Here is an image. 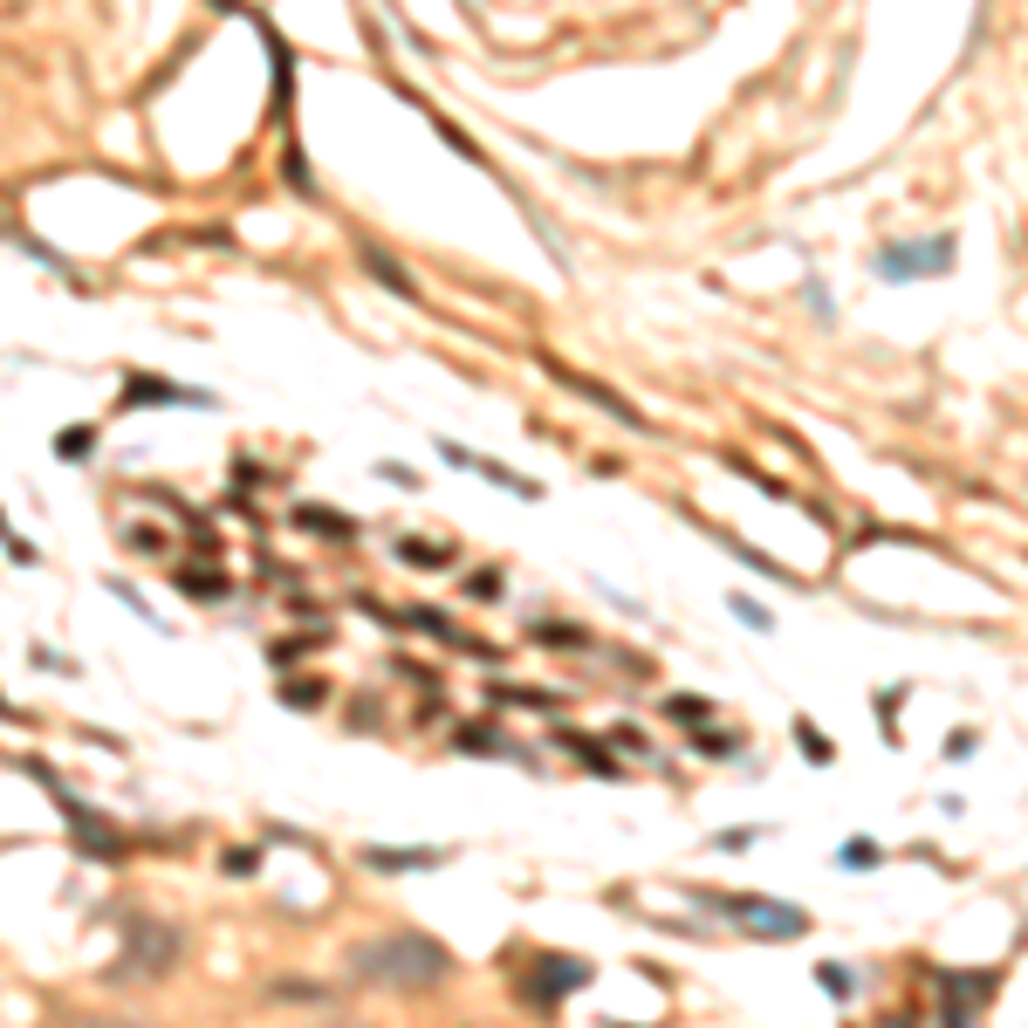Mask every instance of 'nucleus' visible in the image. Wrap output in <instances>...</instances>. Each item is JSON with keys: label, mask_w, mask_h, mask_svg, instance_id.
I'll return each mask as SVG.
<instances>
[{"label": "nucleus", "mask_w": 1028, "mask_h": 1028, "mask_svg": "<svg viewBox=\"0 0 1028 1028\" xmlns=\"http://www.w3.org/2000/svg\"><path fill=\"white\" fill-rule=\"evenodd\" d=\"M350 967L377 987H432V980L453 974V954L432 933H391V939H364L350 954Z\"/></svg>", "instance_id": "1"}, {"label": "nucleus", "mask_w": 1028, "mask_h": 1028, "mask_svg": "<svg viewBox=\"0 0 1028 1028\" xmlns=\"http://www.w3.org/2000/svg\"><path fill=\"white\" fill-rule=\"evenodd\" d=\"M21 768H28L34 782H42V788H49V803H56V809L69 816V829H75V850H83L90 864H124V850H131V844H124V829H117L110 816H97L90 803H75L69 788H62V775H56L49 762H34V755H28Z\"/></svg>", "instance_id": "2"}, {"label": "nucleus", "mask_w": 1028, "mask_h": 1028, "mask_svg": "<svg viewBox=\"0 0 1028 1028\" xmlns=\"http://www.w3.org/2000/svg\"><path fill=\"white\" fill-rule=\"evenodd\" d=\"M699 913H720L734 919L740 933H755V939H803L809 919L796 913V905H782V898H762V891H693Z\"/></svg>", "instance_id": "3"}, {"label": "nucleus", "mask_w": 1028, "mask_h": 1028, "mask_svg": "<svg viewBox=\"0 0 1028 1028\" xmlns=\"http://www.w3.org/2000/svg\"><path fill=\"white\" fill-rule=\"evenodd\" d=\"M185 960V933L179 926H158V919H138L131 939H124V960L110 967V980H158Z\"/></svg>", "instance_id": "4"}, {"label": "nucleus", "mask_w": 1028, "mask_h": 1028, "mask_svg": "<svg viewBox=\"0 0 1028 1028\" xmlns=\"http://www.w3.org/2000/svg\"><path fill=\"white\" fill-rule=\"evenodd\" d=\"M576 987H589V967H583V960H563V954H548V960L522 980V1001L548 1015V1008H556V995H576Z\"/></svg>", "instance_id": "5"}, {"label": "nucleus", "mask_w": 1028, "mask_h": 1028, "mask_svg": "<svg viewBox=\"0 0 1028 1028\" xmlns=\"http://www.w3.org/2000/svg\"><path fill=\"white\" fill-rule=\"evenodd\" d=\"M117 405H124V412H151V405H192V412H213V391H200V384H172V377H131Z\"/></svg>", "instance_id": "6"}, {"label": "nucleus", "mask_w": 1028, "mask_h": 1028, "mask_svg": "<svg viewBox=\"0 0 1028 1028\" xmlns=\"http://www.w3.org/2000/svg\"><path fill=\"white\" fill-rule=\"evenodd\" d=\"M542 371L556 377L563 391H576V399H589V405H597V412H611V419H624V425H638V432H645V412L631 405L624 391H611V384H597V377H583V371H563L556 357H542Z\"/></svg>", "instance_id": "7"}, {"label": "nucleus", "mask_w": 1028, "mask_h": 1028, "mask_svg": "<svg viewBox=\"0 0 1028 1028\" xmlns=\"http://www.w3.org/2000/svg\"><path fill=\"white\" fill-rule=\"evenodd\" d=\"M954 268V241H926V248H885L878 274L885 282H919V274H946Z\"/></svg>", "instance_id": "8"}, {"label": "nucleus", "mask_w": 1028, "mask_h": 1028, "mask_svg": "<svg viewBox=\"0 0 1028 1028\" xmlns=\"http://www.w3.org/2000/svg\"><path fill=\"white\" fill-rule=\"evenodd\" d=\"M440 460L460 466V473H481V481H494V487H507V494H522V501L542 494L535 481H522V473H507V466H494V460H481V453H466V446H453V440H440Z\"/></svg>", "instance_id": "9"}, {"label": "nucleus", "mask_w": 1028, "mask_h": 1028, "mask_svg": "<svg viewBox=\"0 0 1028 1028\" xmlns=\"http://www.w3.org/2000/svg\"><path fill=\"white\" fill-rule=\"evenodd\" d=\"M453 747H460V755H507V762H528L501 727H453Z\"/></svg>", "instance_id": "10"}, {"label": "nucleus", "mask_w": 1028, "mask_h": 1028, "mask_svg": "<svg viewBox=\"0 0 1028 1028\" xmlns=\"http://www.w3.org/2000/svg\"><path fill=\"white\" fill-rule=\"evenodd\" d=\"M371 871H432V864H446V850H364Z\"/></svg>", "instance_id": "11"}, {"label": "nucleus", "mask_w": 1028, "mask_h": 1028, "mask_svg": "<svg viewBox=\"0 0 1028 1028\" xmlns=\"http://www.w3.org/2000/svg\"><path fill=\"white\" fill-rule=\"evenodd\" d=\"M364 268H371V274H377V282H384V289H391V295H405V302H419V289H412V274H405V268H399V261H391V254H384V248H371V241H364Z\"/></svg>", "instance_id": "12"}, {"label": "nucleus", "mask_w": 1028, "mask_h": 1028, "mask_svg": "<svg viewBox=\"0 0 1028 1028\" xmlns=\"http://www.w3.org/2000/svg\"><path fill=\"white\" fill-rule=\"evenodd\" d=\"M837 864H844V871H878V864H885V844H878V837H850V844H837Z\"/></svg>", "instance_id": "13"}, {"label": "nucleus", "mask_w": 1028, "mask_h": 1028, "mask_svg": "<svg viewBox=\"0 0 1028 1028\" xmlns=\"http://www.w3.org/2000/svg\"><path fill=\"white\" fill-rule=\"evenodd\" d=\"M295 522H302V528H315V535H336V542L357 535V522H343V514H330V507H295Z\"/></svg>", "instance_id": "14"}, {"label": "nucleus", "mask_w": 1028, "mask_h": 1028, "mask_svg": "<svg viewBox=\"0 0 1028 1028\" xmlns=\"http://www.w3.org/2000/svg\"><path fill=\"white\" fill-rule=\"evenodd\" d=\"M796 747H803V762H809V768H829V762H837V747L816 734V720H796Z\"/></svg>", "instance_id": "15"}, {"label": "nucleus", "mask_w": 1028, "mask_h": 1028, "mask_svg": "<svg viewBox=\"0 0 1028 1028\" xmlns=\"http://www.w3.org/2000/svg\"><path fill=\"white\" fill-rule=\"evenodd\" d=\"M816 987H823L829 1001H850V995H857V974L837 967V960H823V967H816Z\"/></svg>", "instance_id": "16"}, {"label": "nucleus", "mask_w": 1028, "mask_h": 1028, "mask_svg": "<svg viewBox=\"0 0 1028 1028\" xmlns=\"http://www.w3.org/2000/svg\"><path fill=\"white\" fill-rule=\"evenodd\" d=\"M172 583H179V589H192V597H226V589H233L226 576H200L192 563H179V570H172Z\"/></svg>", "instance_id": "17"}, {"label": "nucleus", "mask_w": 1028, "mask_h": 1028, "mask_svg": "<svg viewBox=\"0 0 1028 1028\" xmlns=\"http://www.w3.org/2000/svg\"><path fill=\"white\" fill-rule=\"evenodd\" d=\"M693 747H699V755H714V762H734V755H740V740H734V734H720V727H699V734H693Z\"/></svg>", "instance_id": "18"}, {"label": "nucleus", "mask_w": 1028, "mask_h": 1028, "mask_svg": "<svg viewBox=\"0 0 1028 1028\" xmlns=\"http://www.w3.org/2000/svg\"><path fill=\"white\" fill-rule=\"evenodd\" d=\"M946 987H960V995H974V1001H987V995H995V987H1001V974H939Z\"/></svg>", "instance_id": "19"}, {"label": "nucleus", "mask_w": 1028, "mask_h": 1028, "mask_svg": "<svg viewBox=\"0 0 1028 1028\" xmlns=\"http://www.w3.org/2000/svg\"><path fill=\"white\" fill-rule=\"evenodd\" d=\"M90 446H97V432H90V425H69V432H56V453H62V460H83Z\"/></svg>", "instance_id": "20"}, {"label": "nucleus", "mask_w": 1028, "mask_h": 1028, "mask_svg": "<svg viewBox=\"0 0 1028 1028\" xmlns=\"http://www.w3.org/2000/svg\"><path fill=\"white\" fill-rule=\"evenodd\" d=\"M535 645H589V638H583L576 624H556V617H548V624H535Z\"/></svg>", "instance_id": "21"}, {"label": "nucleus", "mask_w": 1028, "mask_h": 1028, "mask_svg": "<svg viewBox=\"0 0 1028 1028\" xmlns=\"http://www.w3.org/2000/svg\"><path fill=\"white\" fill-rule=\"evenodd\" d=\"M665 714H672V720H693V727H699L706 714H714V706H706V699H693V693H679V699H665Z\"/></svg>", "instance_id": "22"}, {"label": "nucleus", "mask_w": 1028, "mask_h": 1028, "mask_svg": "<svg viewBox=\"0 0 1028 1028\" xmlns=\"http://www.w3.org/2000/svg\"><path fill=\"white\" fill-rule=\"evenodd\" d=\"M727 611H734V617H740L747 631H775V624H768V611H762L755 597H727Z\"/></svg>", "instance_id": "23"}, {"label": "nucleus", "mask_w": 1028, "mask_h": 1028, "mask_svg": "<svg viewBox=\"0 0 1028 1028\" xmlns=\"http://www.w3.org/2000/svg\"><path fill=\"white\" fill-rule=\"evenodd\" d=\"M399 556H405V563H425V570H440V563H453L446 548H432V542H399Z\"/></svg>", "instance_id": "24"}, {"label": "nucleus", "mask_w": 1028, "mask_h": 1028, "mask_svg": "<svg viewBox=\"0 0 1028 1028\" xmlns=\"http://www.w3.org/2000/svg\"><path fill=\"white\" fill-rule=\"evenodd\" d=\"M282 706H323V686H315V679H282Z\"/></svg>", "instance_id": "25"}, {"label": "nucleus", "mask_w": 1028, "mask_h": 1028, "mask_svg": "<svg viewBox=\"0 0 1028 1028\" xmlns=\"http://www.w3.org/2000/svg\"><path fill=\"white\" fill-rule=\"evenodd\" d=\"M268 995H274V1001H323V987H309V980H274Z\"/></svg>", "instance_id": "26"}, {"label": "nucleus", "mask_w": 1028, "mask_h": 1028, "mask_svg": "<svg viewBox=\"0 0 1028 1028\" xmlns=\"http://www.w3.org/2000/svg\"><path fill=\"white\" fill-rule=\"evenodd\" d=\"M755 837H762V829H755V823H740V829H720L714 850H755Z\"/></svg>", "instance_id": "27"}, {"label": "nucleus", "mask_w": 1028, "mask_h": 1028, "mask_svg": "<svg viewBox=\"0 0 1028 1028\" xmlns=\"http://www.w3.org/2000/svg\"><path fill=\"white\" fill-rule=\"evenodd\" d=\"M254 864H261V850H226L220 871H226V878H254Z\"/></svg>", "instance_id": "28"}, {"label": "nucleus", "mask_w": 1028, "mask_h": 1028, "mask_svg": "<svg viewBox=\"0 0 1028 1028\" xmlns=\"http://www.w3.org/2000/svg\"><path fill=\"white\" fill-rule=\"evenodd\" d=\"M466 589H473V597H481V604H494V597H501V576H494V570H481V576H473Z\"/></svg>", "instance_id": "29"}, {"label": "nucleus", "mask_w": 1028, "mask_h": 1028, "mask_svg": "<svg viewBox=\"0 0 1028 1028\" xmlns=\"http://www.w3.org/2000/svg\"><path fill=\"white\" fill-rule=\"evenodd\" d=\"M0 542H8V548H14V563H34V548H28V542H21V535L8 528V522H0Z\"/></svg>", "instance_id": "30"}, {"label": "nucleus", "mask_w": 1028, "mask_h": 1028, "mask_svg": "<svg viewBox=\"0 0 1028 1028\" xmlns=\"http://www.w3.org/2000/svg\"><path fill=\"white\" fill-rule=\"evenodd\" d=\"M0 241H8V226H0Z\"/></svg>", "instance_id": "31"}, {"label": "nucleus", "mask_w": 1028, "mask_h": 1028, "mask_svg": "<svg viewBox=\"0 0 1028 1028\" xmlns=\"http://www.w3.org/2000/svg\"><path fill=\"white\" fill-rule=\"evenodd\" d=\"M604 1028H617V1021H604Z\"/></svg>", "instance_id": "32"}]
</instances>
